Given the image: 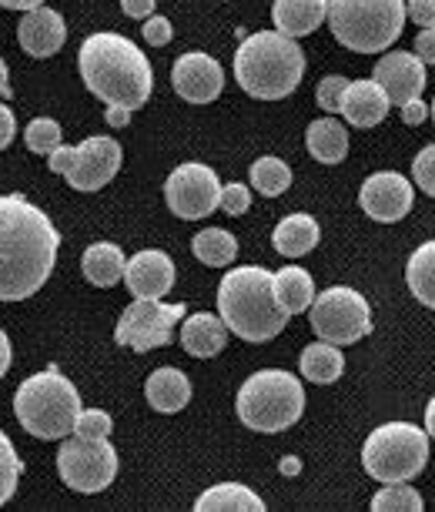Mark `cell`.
<instances>
[{
	"mask_svg": "<svg viewBox=\"0 0 435 512\" xmlns=\"http://www.w3.org/2000/svg\"><path fill=\"white\" fill-rule=\"evenodd\" d=\"M221 181L208 164L198 161H185L171 171L168 181H164V201H168L171 215L185 218V221H198L208 218L211 211L221 208Z\"/></svg>",
	"mask_w": 435,
	"mask_h": 512,
	"instance_id": "7c38bea8",
	"label": "cell"
},
{
	"mask_svg": "<svg viewBox=\"0 0 435 512\" xmlns=\"http://www.w3.org/2000/svg\"><path fill=\"white\" fill-rule=\"evenodd\" d=\"M171 84L178 91V98H185L188 104H208L225 88V71H221V64L211 54L188 51L174 61Z\"/></svg>",
	"mask_w": 435,
	"mask_h": 512,
	"instance_id": "9a60e30c",
	"label": "cell"
},
{
	"mask_svg": "<svg viewBox=\"0 0 435 512\" xmlns=\"http://www.w3.org/2000/svg\"><path fill=\"white\" fill-rule=\"evenodd\" d=\"M61 235L24 195L0 198V298L24 302L54 272Z\"/></svg>",
	"mask_w": 435,
	"mask_h": 512,
	"instance_id": "6da1fadb",
	"label": "cell"
},
{
	"mask_svg": "<svg viewBox=\"0 0 435 512\" xmlns=\"http://www.w3.org/2000/svg\"><path fill=\"white\" fill-rule=\"evenodd\" d=\"M144 395H148L154 412L174 415V412H181L191 402V382H188V375L181 369L164 365V369H154L148 375V382H144Z\"/></svg>",
	"mask_w": 435,
	"mask_h": 512,
	"instance_id": "7402d4cb",
	"label": "cell"
},
{
	"mask_svg": "<svg viewBox=\"0 0 435 512\" xmlns=\"http://www.w3.org/2000/svg\"><path fill=\"white\" fill-rule=\"evenodd\" d=\"M238 419L255 432H285L302 419L305 389L298 375L282 369H261L241 382L235 399Z\"/></svg>",
	"mask_w": 435,
	"mask_h": 512,
	"instance_id": "52a82bcc",
	"label": "cell"
},
{
	"mask_svg": "<svg viewBox=\"0 0 435 512\" xmlns=\"http://www.w3.org/2000/svg\"><path fill=\"white\" fill-rule=\"evenodd\" d=\"M228 332L231 328L225 325L221 315L198 312V315H188L185 325H181V345H185V352L195 355V359H215V355L225 349Z\"/></svg>",
	"mask_w": 435,
	"mask_h": 512,
	"instance_id": "ffe728a7",
	"label": "cell"
},
{
	"mask_svg": "<svg viewBox=\"0 0 435 512\" xmlns=\"http://www.w3.org/2000/svg\"><path fill=\"white\" fill-rule=\"evenodd\" d=\"M412 178L425 195L435 198V144H425V148L415 154L412 161Z\"/></svg>",
	"mask_w": 435,
	"mask_h": 512,
	"instance_id": "d590c367",
	"label": "cell"
},
{
	"mask_svg": "<svg viewBox=\"0 0 435 512\" xmlns=\"http://www.w3.org/2000/svg\"><path fill=\"white\" fill-rule=\"evenodd\" d=\"M7 11H34V7H44V0H0Z\"/></svg>",
	"mask_w": 435,
	"mask_h": 512,
	"instance_id": "bcb514c9",
	"label": "cell"
},
{
	"mask_svg": "<svg viewBox=\"0 0 435 512\" xmlns=\"http://www.w3.org/2000/svg\"><path fill=\"white\" fill-rule=\"evenodd\" d=\"M57 472L74 492H104L118 479V449L108 439H84L74 432L57 452Z\"/></svg>",
	"mask_w": 435,
	"mask_h": 512,
	"instance_id": "8fae6325",
	"label": "cell"
},
{
	"mask_svg": "<svg viewBox=\"0 0 435 512\" xmlns=\"http://www.w3.org/2000/svg\"><path fill=\"white\" fill-rule=\"evenodd\" d=\"M405 282H409V292L419 298L425 308H435V238L422 241V245L412 251L409 265H405Z\"/></svg>",
	"mask_w": 435,
	"mask_h": 512,
	"instance_id": "f1b7e54d",
	"label": "cell"
},
{
	"mask_svg": "<svg viewBox=\"0 0 435 512\" xmlns=\"http://www.w3.org/2000/svg\"><path fill=\"white\" fill-rule=\"evenodd\" d=\"M372 509L375 512H422L425 502L419 492L412 486H405V482H389L382 492L372 496Z\"/></svg>",
	"mask_w": 435,
	"mask_h": 512,
	"instance_id": "1f68e13d",
	"label": "cell"
},
{
	"mask_svg": "<svg viewBox=\"0 0 435 512\" xmlns=\"http://www.w3.org/2000/svg\"><path fill=\"white\" fill-rule=\"evenodd\" d=\"M121 144L108 134H91L77 148L61 144L54 154H47V168L54 175H64L74 191H101L121 171Z\"/></svg>",
	"mask_w": 435,
	"mask_h": 512,
	"instance_id": "9c48e42d",
	"label": "cell"
},
{
	"mask_svg": "<svg viewBox=\"0 0 435 512\" xmlns=\"http://www.w3.org/2000/svg\"><path fill=\"white\" fill-rule=\"evenodd\" d=\"M17 41L31 57H51L67 41V24L54 7H34V11H24L17 24Z\"/></svg>",
	"mask_w": 435,
	"mask_h": 512,
	"instance_id": "ac0fdd59",
	"label": "cell"
},
{
	"mask_svg": "<svg viewBox=\"0 0 435 512\" xmlns=\"http://www.w3.org/2000/svg\"><path fill=\"white\" fill-rule=\"evenodd\" d=\"M275 295H278V302H282V308L288 315H298V312H305V308H312L318 292H315L312 275H308L305 268L288 265V268H278Z\"/></svg>",
	"mask_w": 435,
	"mask_h": 512,
	"instance_id": "83f0119b",
	"label": "cell"
},
{
	"mask_svg": "<svg viewBox=\"0 0 435 512\" xmlns=\"http://www.w3.org/2000/svg\"><path fill=\"white\" fill-rule=\"evenodd\" d=\"M74 432L84 439H108L111 436V415L101 412V409H84L81 415H77Z\"/></svg>",
	"mask_w": 435,
	"mask_h": 512,
	"instance_id": "8d00e7d4",
	"label": "cell"
},
{
	"mask_svg": "<svg viewBox=\"0 0 435 512\" xmlns=\"http://www.w3.org/2000/svg\"><path fill=\"white\" fill-rule=\"evenodd\" d=\"M81 395L71 385V379H64L61 372L44 369L31 375L14 395V415L31 436L37 439H67L77 425L81 415Z\"/></svg>",
	"mask_w": 435,
	"mask_h": 512,
	"instance_id": "5b68a950",
	"label": "cell"
},
{
	"mask_svg": "<svg viewBox=\"0 0 435 512\" xmlns=\"http://www.w3.org/2000/svg\"><path fill=\"white\" fill-rule=\"evenodd\" d=\"M412 201V181L399 175V171H375L359 188L362 211L372 221H382V225L402 221L412 211Z\"/></svg>",
	"mask_w": 435,
	"mask_h": 512,
	"instance_id": "5bb4252c",
	"label": "cell"
},
{
	"mask_svg": "<svg viewBox=\"0 0 435 512\" xmlns=\"http://www.w3.org/2000/svg\"><path fill=\"white\" fill-rule=\"evenodd\" d=\"M251 188L265 198L285 195V191L292 188V168H288L282 158H275V154H265V158H258L251 164Z\"/></svg>",
	"mask_w": 435,
	"mask_h": 512,
	"instance_id": "4dcf8cb0",
	"label": "cell"
},
{
	"mask_svg": "<svg viewBox=\"0 0 435 512\" xmlns=\"http://www.w3.org/2000/svg\"><path fill=\"white\" fill-rule=\"evenodd\" d=\"M141 31H144V41H148L151 47H164V44H168L171 37H174V27H171V21H168V17H158V14L148 17V21H144Z\"/></svg>",
	"mask_w": 435,
	"mask_h": 512,
	"instance_id": "f35d334b",
	"label": "cell"
},
{
	"mask_svg": "<svg viewBox=\"0 0 435 512\" xmlns=\"http://www.w3.org/2000/svg\"><path fill=\"white\" fill-rule=\"evenodd\" d=\"M425 432L435 439V395H432V402L425 405Z\"/></svg>",
	"mask_w": 435,
	"mask_h": 512,
	"instance_id": "7dc6e473",
	"label": "cell"
},
{
	"mask_svg": "<svg viewBox=\"0 0 435 512\" xmlns=\"http://www.w3.org/2000/svg\"><path fill=\"white\" fill-rule=\"evenodd\" d=\"M191 251H195L198 262H205L211 268H225L238 258V241L225 228H205L191 238Z\"/></svg>",
	"mask_w": 435,
	"mask_h": 512,
	"instance_id": "f546056e",
	"label": "cell"
},
{
	"mask_svg": "<svg viewBox=\"0 0 435 512\" xmlns=\"http://www.w3.org/2000/svg\"><path fill=\"white\" fill-rule=\"evenodd\" d=\"M348 84L352 81H345V77H338V74L322 77V84H318V91H315L318 108H322L325 114H342V98H345Z\"/></svg>",
	"mask_w": 435,
	"mask_h": 512,
	"instance_id": "e575fe53",
	"label": "cell"
},
{
	"mask_svg": "<svg viewBox=\"0 0 435 512\" xmlns=\"http://www.w3.org/2000/svg\"><path fill=\"white\" fill-rule=\"evenodd\" d=\"M77 71L94 98L131 111L144 108L154 88L151 64L141 47L111 31L84 37L77 51Z\"/></svg>",
	"mask_w": 435,
	"mask_h": 512,
	"instance_id": "7a4b0ae2",
	"label": "cell"
},
{
	"mask_svg": "<svg viewBox=\"0 0 435 512\" xmlns=\"http://www.w3.org/2000/svg\"><path fill=\"white\" fill-rule=\"evenodd\" d=\"M392 98L385 94V88L379 81H352L342 98V118L355 128H375V124L385 121L389 114Z\"/></svg>",
	"mask_w": 435,
	"mask_h": 512,
	"instance_id": "d6986e66",
	"label": "cell"
},
{
	"mask_svg": "<svg viewBox=\"0 0 435 512\" xmlns=\"http://www.w3.org/2000/svg\"><path fill=\"white\" fill-rule=\"evenodd\" d=\"M305 77V54L295 37L282 31H258L241 37L235 51V81L258 101H282Z\"/></svg>",
	"mask_w": 435,
	"mask_h": 512,
	"instance_id": "277c9868",
	"label": "cell"
},
{
	"mask_svg": "<svg viewBox=\"0 0 435 512\" xmlns=\"http://www.w3.org/2000/svg\"><path fill=\"white\" fill-rule=\"evenodd\" d=\"M154 4L158 0H121V11L134 21H148V17H154Z\"/></svg>",
	"mask_w": 435,
	"mask_h": 512,
	"instance_id": "60d3db41",
	"label": "cell"
},
{
	"mask_svg": "<svg viewBox=\"0 0 435 512\" xmlns=\"http://www.w3.org/2000/svg\"><path fill=\"white\" fill-rule=\"evenodd\" d=\"M429 111H432V121H435V101H432V108H429Z\"/></svg>",
	"mask_w": 435,
	"mask_h": 512,
	"instance_id": "f907efd6",
	"label": "cell"
},
{
	"mask_svg": "<svg viewBox=\"0 0 435 512\" xmlns=\"http://www.w3.org/2000/svg\"><path fill=\"white\" fill-rule=\"evenodd\" d=\"M305 144L315 161L338 164V161H345V154H348V131H345V124H338L335 118H318L308 124Z\"/></svg>",
	"mask_w": 435,
	"mask_h": 512,
	"instance_id": "484cf974",
	"label": "cell"
},
{
	"mask_svg": "<svg viewBox=\"0 0 435 512\" xmlns=\"http://www.w3.org/2000/svg\"><path fill=\"white\" fill-rule=\"evenodd\" d=\"M218 315L245 342H268L288 322V312L275 295V275L261 265L231 268L221 278Z\"/></svg>",
	"mask_w": 435,
	"mask_h": 512,
	"instance_id": "3957f363",
	"label": "cell"
},
{
	"mask_svg": "<svg viewBox=\"0 0 435 512\" xmlns=\"http://www.w3.org/2000/svg\"><path fill=\"white\" fill-rule=\"evenodd\" d=\"M131 108H118V104H108V111H104V121L111 124V128H128L131 121Z\"/></svg>",
	"mask_w": 435,
	"mask_h": 512,
	"instance_id": "f6af8a7d",
	"label": "cell"
},
{
	"mask_svg": "<svg viewBox=\"0 0 435 512\" xmlns=\"http://www.w3.org/2000/svg\"><path fill=\"white\" fill-rule=\"evenodd\" d=\"M298 369L308 382L315 385H328V382H338L345 372V355L338 352V345L325 342V338H318V342L305 345L302 359H298Z\"/></svg>",
	"mask_w": 435,
	"mask_h": 512,
	"instance_id": "4316f807",
	"label": "cell"
},
{
	"mask_svg": "<svg viewBox=\"0 0 435 512\" xmlns=\"http://www.w3.org/2000/svg\"><path fill=\"white\" fill-rule=\"evenodd\" d=\"M0 345H4V362H0V372L11 369V338H7V332H0Z\"/></svg>",
	"mask_w": 435,
	"mask_h": 512,
	"instance_id": "c3c4849f",
	"label": "cell"
},
{
	"mask_svg": "<svg viewBox=\"0 0 435 512\" xmlns=\"http://www.w3.org/2000/svg\"><path fill=\"white\" fill-rule=\"evenodd\" d=\"M282 472H285V476H298V472H302V462H298V459H285Z\"/></svg>",
	"mask_w": 435,
	"mask_h": 512,
	"instance_id": "681fc988",
	"label": "cell"
},
{
	"mask_svg": "<svg viewBox=\"0 0 435 512\" xmlns=\"http://www.w3.org/2000/svg\"><path fill=\"white\" fill-rule=\"evenodd\" d=\"M195 509L198 512H221V509L265 512V499H261L258 492H251L248 486H241V482H218V486H211L208 492H201L195 499Z\"/></svg>",
	"mask_w": 435,
	"mask_h": 512,
	"instance_id": "d4e9b609",
	"label": "cell"
},
{
	"mask_svg": "<svg viewBox=\"0 0 435 512\" xmlns=\"http://www.w3.org/2000/svg\"><path fill=\"white\" fill-rule=\"evenodd\" d=\"M415 54H419L425 64H435V27H425V31L415 37Z\"/></svg>",
	"mask_w": 435,
	"mask_h": 512,
	"instance_id": "b9f144b4",
	"label": "cell"
},
{
	"mask_svg": "<svg viewBox=\"0 0 435 512\" xmlns=\"http://www.w3.org/2000/svg\"><path fill=\"white\" fill-rule=\"evenodd\" d=\"M372 77L385 88L392 104L402 108V104L415 101L425 91V61L412 51H392V54L379 57Z\"/></svg>",
	"mask_w": 435,
	"mask_h": 512,
	"instance_id": "2e32d148",
	"label": "cell"
},
{
	"mask_svg": "<svg viewBox=\"0 0 435 512\" xmlns=\"http://www.w3.org/2000/svg\"><path fill=\"white\" fill-rule=\"evenodd\" d=\"M14 134H17V124H14L11 108H0V148H11Z\"/></svg>",
	"mask_w": 435,
	"mask_h": 512,
	"instance_id": "ee69618b",
	"label": "cell"
},
{
	"mask_svg": "<svg viewBox=\"0 0 435 512\" xmlns=\"http://www.w3.org/2000/svg\"><path fill=\"white\" fill-rule=\"evenodd\" d=\"M17 479H21V459H17V449L11 446V439L0 436V502H11L17 492Z\"/></svg>",
	"mask_w": 435,
	"mask_h": 512,
	"instance_id": "836d02e7",
	"label": "cell"
},
{
	"mask_svg": "<svg viewBox=\"0 0 435 512\" xmlns=\"http://www.w3.org/2000/svg\"><path fill=\"white\" fill-rule=\"evenodd\" d=\"M318 238H322V228H318V221L312 215H288L282 218L275 225L272 231V245L278 255H285V258H302L308 255L315 245H318Z\"/></svg>",
	"mask_w": 435,
	"mask_h": 512,
	"instance_id": "603a6c76",
	"label": "cell"
},
{
	"mask_svg": "<svg viewBox=\"0 0 435 512\" xmlns=\"http://www.w3.org/2000/svg\"><path fill=\"white\" fill-rule=\"evenodd\" d=\"M81 268L91 285L111 288L121 282L124 272H128V258H124V251L114 245V241H94V245L84 251Z\"/></svg>",
	"mask_w": 435,
	"mask_h": 512,
	"instance_id": "cb8c5ba5",
	"label": "cell"
},
{
	"mask_svg": "<svg viewBox=\"0 0 435 512\" xmlns=\"http://www.w3.org/2000/svg\"><path fill=\"white\" fill-rule=\"evenodd\" d=\"M429 108H425V104L419 101V98H415V101H409V104H402V121L405 124H412V128H415V124H422L425 118H429Z\"/></svg>",
	"mask_w": 435,
	"mask_h": 512,
	"instance_id": "7bdbcfd3",
	"label": "cell"
},
{
	"mask_svg": "<svg viewBox=\"0 0 435 512\" xmlns=\"http://www.w3.org/2000/svg\"><path fill=\"white\" fill-rule=\"evenodd\" d=\"M405 0H328V27L355 54H382L405 27Z\"/></svg>",
	"mask_w": 435,
	"mask_h": 512,
	"instance_id": "8992f818",
	"label": "cell"
},
{
	"mask_svg": "<svg viewBox=\"0 0 435 512\" xmlns=\"http://www.w3.org/2000/svg\"><path fill=\"white\" fill-rule=\"evenodd\" d=\"M248 208H251L248 185H241V181H231V185H225V191H221V211L238 218V215H245Z\"/></svg>",
	"mask_w": 435,
	"mask_h": 512,
	"instance_id": "74e56055",
	"label": "cell"
},
{
	"mask_svg": "<svg viewBox=\"0 0 435 512\" xmlns=\"http://www.w3.org/2000/svg\"><path fill=\"white\" fill-rule=\"evenodd\" d=\"M124 285L134 298H154L161 302L174 285V262L171 255H164L158 248L138 251L128 258V272H124Z\"/></svg>",
	"mask_w": 435,
	"mask_h": 512,
	"instance_id": "e0dca14e",
	"label": "cell"
},
{
	"mask_svg": "<svg viewBox=\"0 0 435 512\" xmlns=\"http://www.w3.org/2000/svg\"><path fill=\"white\" fill-rule=\"evenodd\" d=\"M185 318V305H164L154 298H134L124 308L118 328H114V342L128 345L134 352H151L164 349L171 342V328L174 322Z\"/></svg>",
	"mask_w": 435,
	"mask_h": 512,
	"instance_id": "4fadbf2b",
	"label": "cell"
},
{
	"mask_svg": "<svg viewBox=\"0 0 435 512\" xmlns=\"http://www.w3.org/2000/svg\"><path fill=\"white\" fill-rule=\"evenodd\" d=\"M405 11H409L412 24H419L422 31L425 27H435V0H409Z\"/></svg>",
	"mask_w": 435,
	"mask_h": 512,
	"instance_id": "ab89813d",
	"label": "cell"
},
{
	"mask_svg": "<svg viewBox=\"0 0 435 512\" xmlns=\"http://www.w3.org/2000/svg\"><path fill=\"white\" fill-rule=\"evenodd\" d=\"M429 439L412 422H385L365 439L362 466L379 482H409L429 462Z\"/></svg>",
	"mask_w": 435,
	"mask_h": 512,
	"instance_id": "ba28073f",
	"label": "cell"
},
{
	"mask_svg": "<svg viewBox=\"0 0 435 512\" xmlns=\"http://www.w3.org/2000/svg\"><path fill=\"white\" fill-rule=\"evenodd\" d=\"M312 328L332 345H352L372 335V308L348 285H332L312 302Z\"/></svg>",
	"mask_w": 435,
	"mask_h": 512,
	"instance_id": "30bf717a",
	"label": "cell"
},
{
	"mask_svg": "<svg viewBox=\"0 0 435 512\" xmlns=\"http://www.w3.org/2000/svg\"><path fill=\"white\" fill-rule=\"evenodd\" d=\"M24 141L34 154H54L57 148H61V124H57L54 118H34L31 124H27Z\"/></svg>",
	"mask_w": 435,
	"mask_h": 512,
	"instance_id": "d6a6232c",
	"label": "cell"
},
{
	"mask_svg": "<svg viewBox=\"0 0 435 512\" xmlns=\"http://www.w3.org/2000/svg\"><path fill=\"white\" fill-rule=\"evenodd\" d=\"M275 31L288 37H305L328 21V0H275L272 4Z\"/></svg>",
	"mask_w": 435,
	"mask_h": 512,
	"instance_id": "44dd1931",
	"label": "cell"
}]
</instances>
